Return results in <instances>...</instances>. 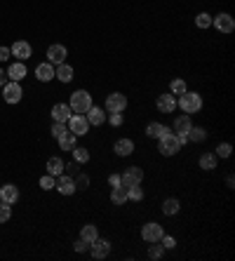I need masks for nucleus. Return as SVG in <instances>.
Listing matches in <instances>:
<instances>
[{
  "label": "nucleus",
  "mask_w": 235,
  "mask_h": 261,
  "mask_svg": "<svg viewBox=\"0 0 235 261\" xmlns=\"http://www.w3.org/2000/svg\"><path fill=\"white\" fill-rule=\"evenodd\" d=\"M202 106H205V99H202L200 92L186 89L183 94L176 96V109H181V113H186V116H195V113H200Z\"/></svg>",
  "instance_id": "f257e3e1"
},
{
  "label": "nucleus",
  "mask_w": 235,
  "mask_h": 261,
  "mask_svg": "<svg viewBox=\"0 0 235 261\" xmlns=\"http://www.w3.org/2000/svg\"><path fill=\"white\" fill-rule=\"evenodd\" d=\"M155 141H158V153H160V155H165V158H172V155H176V153L181 151V146H183L181 139L176 137L172 130H167L165 134H162V137L155 139Z\"/></svg>",
  "instance_id": "f03ea898"
},
{
  "label": "nucleus",
  "mask_w": 235,
  "mask_h": 261,
  "mask_svg": "<svg viewBox=\"0 0 235 261\" xmlns=\"http://www.w3.org/2000/svg\"><path fill=\"white\" fill-rule=\"evenodd\" d=\"M92 94H89L87 89H75L73 94H71V101H68V106H71V111L73 113H87L89 109H92Z\"/></svg>",
  "instance_id": "7ed1b4c3"
},
{
  "label": "nucleus",
  "mask_w": 235,
  "mask_h": 261,
  "mask_svg": "<svg viewBox=\"0 0 235 261\" xmlns=\"http://www.w3.org/2000/svg\"><path fill=\"white\" fill-rule=\"evenodd\" d=\"M127 106H129L127 94H122V92H111V94H106L104 109H106L108 113H125Z\"/></svg>",
  "instance_id": "20e7f679"
},
{
  "label": "nucleus",
  "mask_w": 235,
  "mask_h": 261,
  "mask_svg": "<svg viewBox=\"0 0 235 261\" xmlns=\"http://www.w3.org/2000/svg\"><path fill=\"white\" fill-rule=\"evenodd\" d=\"M66 127H68V132H73L78 139L89 134V123H87V118H85V113H73V116L66 120Z\"/></svg>",
  "instance_id": "39448f33"
},
{
  "label": "nucleus",
  "mask_w": 235,
  "mask_h": 261,
  "mask_svg": "<svg viewBox=\"0 0 235 261\" xmlns=\"http://www.w3.org/2000/svg\"><path fill=\"white\" fill-rule=\"evenodd\" d=\"M144 179H146V172H144L141 167H136V165L127 167L125 172H120V184L125 186V188H129V186H139V184H144Z\"/></svg>",
  "instance_id": "423d86ee"
},
{
  "label": "nucleus",
  "mask_w": 235,
  "mask_h": 261,
  "mask_svg": "<svg viewBox=\"0 0 235 261\" xmlns=\"http://www.w3.org/2000/svg\"><path fill=\"white\" fill-rule=\"evenodd\" d=\"M162 235H165V228L158 221H146L141 226V240L144 242H160Z\"/></svg>",
  "instance_id": "0eeeda50"
},
{
  "label": "nucleus",
  "mask_w": 235,
  "mask_h": 261,
  "mask_svg": "<svg viewBox=\"0 0 235 261\" xmlns=\"http://www.w3.org/2000/svg\"><path fill=\"white\" fill-rule=\"evenodd\" d=\"M191 127H193V120H191V116H186V113L176 116V118H174V123H172V130H174L176 137L181 139V144H183V146L188 144L186 134H188V130H191Z\"/></svg>",
  "instance_id": "6e6552de"
},
{
  "label": "nucleus",
  "mask_w": 235,
  "mask_h": 261,
  "mask_svg": "<svg viewBox=\"0 0 235 261\" xmlns=\"http://www.w3.org/2000/svg\"><path fill=\"white\" fill-rule=\"evenodd\" d=\"M3 99L5 103H19L24 99V89H21V83H14V80H7L3 85Z\"/></svg>",
  "instance_id": "1a4fd4ad"
},
{
  "label": "nucleus",
  "mask_w": 235,
  "mask_h": 261,
  "mask_svg": "<svg viewBox=\"0 0 235 261\" xmlns=\"http://www.w3.org/2000/svg\"><path fill=\"white\" fill-rule=\"evenodd\" d=\"M212 26L219 31V33H233L235 31V19L228 12H219L216 17H212Z\"/></svg>",
  "instance_id": "9d476101"
},
{
  "label": "nucleus",
  "mask_w": 235,
  "mask_h": 261,
  "mask_svg": "<svg viewBox=\"0 0 235 261\" xmlns=\"http://www.w3.org/2000/svg\"><path fill=\"white\" fill-rule=\"evenodd\" d=\"M89 254L97 261L106 259V256L111 254V240H108V238H97V240L89 245Z\"/></svg>",
  "instance_id": "9b49d317"
},
{
  "label": "nucleus",
  "mask_w": 235,
  "mask_h": 261,
  "mask_svg": "<svg viewBox=\"0 0 235 261\" xmlns=\"http://www.w3.org/2000/svg\"><path fill=\"white\" fill-rule=\"evenodd\" d=\"M10 52H12V57L17 59V62H26V59L33 57V47H31V42L28 40H17L12 47H10Z\"/></svg>",
  "instance_id": "f8f14e48"
},
{
  "label": "nucleus",
  "mask_w": 235,
  "mask_h": 261,
  "mask_svg": "<svg viewBox=\"0 0 235 261\" xmlns=\"http://www.w3.org/2000/svg\"><path fill=\"white\" fill-rule=\"evenodd\" d=\"M155 109H158V113H174L176 111V96L172 94V92L158 94V99H155Z\"/></svg>",
  "instance_id": "ddd939ff"
},
{
  "label": "nucleus",
  "mask_w": 235,
  "mask_h": 261,
  "mask_svg": "<svg viewBox=\"0 0 235 261\" xmlns=\"http://www.w3.org/2000/svg\"><path fill=\"white\" fill-rule=\"evenodd\" d=\"M68 57V49L66 45H59V42H54V45H50L47 47V62L52 64V66H57V64H64Z\"/></svg>",
  "instance_id": "4468645a"
},
{
  "label": "nucleus",
  "mask_w": 235,
  "mask_h": 261,
  "mask_svg": "<svg viewBox=\"0 0 235 261\" xmlns=\"http://www.w3.org/2000/svg\"><path fill=\"white\" fill-rule=\"evenodd\" d=\"M106 109L104 106H97V103H92V109L85 113V118H87L89 127H101V125H106Z\"/></svg>",
  "instance_id": "2eb2a0df"
},
{
  "label": "nucleus",
  "mask_w": 235,
  "mask_h": 261,
  "mask_svg": "<svg viewBox=\"0 0 235 261\" xmlns=\"http://www.w3.org/2000/svg\"><path fill=\"white\" fill-rule=\"evenodd\" d=\"M54 188L61 193V195H73L78 188H75V179L71 177V174H59L57 177V184H54Z\"/></svg>",
  "instance_id": "dca6fc26"
},
{
  "label": "nucleus",
  "mask_w": 235,
  "mask_h": 261,
  "mask_svg": "<svg viewBox=\"0 0 235 261\" xmlns=\"http://www.w3.org/2000/svg\"><path fill=\"white\" fill-rule=\"evenodd\" d=\"M134 141L132 139H127V137H122V139H118L113 144V153L118 155V158H129V155H134Z\"/></svg>",
  "instance_id": "f3484780"
},
{
  "label": "nucleus",
  "mask_w": 235,
  "mask_h": 261,
  "mask_svg": "<svg viewBox=\"0 0 235 261\" xmlns=\"http://www.w3.org/2000/svg\"><path fill=\"white\" fill-rule=\"evenodd\" d=\"M5 73H7V80L21 83V80L28 76V69H26V64H24V62H12V64H10V69H7Z\"/></svg>",
  "instance_id": "a211bd4d"
},
{
  "label": "nucleus",
  "mask_w": 235,
  "mask_h": 261,
  "mask_svg": "<svg viewBox=\"0 0 235 261\" xmlns=\"http://www.w3.org/2000/svg\"><path fill=\"white\" fill-rule=\"evenodd\" d=\"M54 78H57V80H59V83H71V80H73L75 78V71H73V66H71V64H57V66H54Z\"/></svg>",
  "instance_id": "6ab92c4d"
},
{
  "label": "nucleus",
  "mask_w": 235,
  "mask_h": 261,
  "mask_svg": "<svg viewBox=\"0 0 235 261\" xmlns=\"http://www.w3.org/2000/svg\"><path fill=\"white\" fill-rule=\"evenodd\" d=\"M71 106L68 103H64V101H59V103H54L52 106V123H66L68 118H71Z\"/></svg>",
  "instance_id": "aec40b11"
},
{
  "label": "nucleus",
  "mask_w": 235,
  "mask_h": 261,
  "mask_svg": "<svg viewBox=\"0 0 235 261\" xmlns=\"http://www.w3.org/2000/svg\"><path fill=\"white\" fill-rule=\"evenodd\" d=\"M209 137V132L202 127V125H193L191 130H188L186 139H188V144H205Z\"/></svg>",
  "instance_id": "412c9836"
},
{
  "label": "nucleus",
  "mask_w": 235,
  "mask_h": 261,
  "mask_svg": "<svg viewBox=\"0 0 235 261\" xmlns=\"http://www.w3.org/2000/svg\"><path fill=\"white\" fill-rule=\"evenodd\" d=\"M160 212L165 214V217H176V214L181 212V202L176 198H165L160 205Z\"/></svg>",
  "instance_id": "4be33fe9"
},
{
  "label": "nucleus",
  "mask_w": 235,
  "mask_h": 261,
  "mask_svg": "<svg viewBox=\"0 0 235 261\" xmlns=\"http://www.w3.org/2000/svg\"><path fill=\"white\" fill-rule=\"evenodd\" d=\"M35 78H38L40 83H50V80L54 78V66L50 62L38 64V66H35Z\"/></svg>",
  "instance_id": "5701e85b"
},
{
  "label": "nucleus",
  "mask_w": 235,
  "mask_h": 261,
  "mask_svg": "<svg viewBox=\"0 0 235 261\" xmlns=\"http://www.w3.org/2000/svg\"><path fill=\"white\" fill-rule=\"evenodd\" d=\"M198 165H200L202 172H214L216 165H219V158H216L214 153H202L200 158H198Z\"/></svg>",
  "instance_id": "b1692460"
},
{
  "label": "nucleus",
  "mask_w": 235,
  "mask_h": 261,
  "mask_svg": "<svg viewBox=\"0 0 235 261\" xmlns=\"http://www.w3.org/2000/svg\"><path fill=\"white\" fill-rule=\"evenodd\" d=\"M0 200L3 202H10V205H14L17 200H19V188L14 184H5L3 188H0Z\"/></svg>",
  "instance_id": "393cba45"
},
{
  "label": "nucleus",
  "mask_w": 235,
  "mask_h": 261,
  "mask_svg": "<svg viewBox=\"0 0 235 261\" xmlns=\"http://www.w3.org/2000/svg\"><path fill=\"white\" fill-rule=\"evenodd\" d=\"M108 200H111L115 207L127 205V188H125V186H115V188H111V195H108Z\"/></svg>",
  "instance_id": "a878e982"
},
{
  "label": "nucleus",
  "mask_w": 235,
  "mask_h": 261,
  "mask_svg": "<svg viewBox=\"0 0 235 261\" xmlns=\"http://www.w3.org/2000/svg\"><path fill=\"white\" fill-rule=\"evenodd\" d=\"M167 130H169L167 125H162V123H158V120H153V123L146 125V132H144V134H146V139H158V137H162Z\"/></svg>",
  "instance_id": "bb28decb"
},
{
  "label": "nucleus",
  "mask_w": 235,
  "mask_h": 261,
  "mask_svg": "<svg viewBox=\"0 0 235 261\" xmlns=\"http://www.w3.org/2000/svg\"><path fill=\"white\" fill-rule=\"evenodd\" d=\"M57 144H59V148L61 151H66V153H71L78 146V137H75L73 132H66L61 139H57Z\"/></svg>",
  "instance_id": "cd10ccee"
},
{
  "label": "nucleus",
  "mask_w": 235,
  "mask_h": 261,
  "mask_svg": "<svg viewBox=\"0 0 235 261\" xmlns=\"http://www.w3.org/2000/svg\"><path fill=\"white\" fill-rule=\"evenodd\" d=\"M47 174H52V177H59V174H64V160L59 158V155H52V158L47 160Z\"/></svg>",
  "instance_id": "c85d7f7f"
},
{
  "label": "nucleus",
  "mask_w": 235,
  "mask_h": 261,
  "mask_svg": "<svg viewBox=\"0 0 235 261\" xmlns=\"http://www.w3.org/2000/svg\"><path fill=\"white\" fill-rule=\"evenodd\" d=\"M80 238L92 245V242L99 238V226H94V224H85V226L80 228Z\"/></svg>",
  "instance_id": "c756f323"
},
{
  "label": "nucleus",
  "mask_w": 235,
  "mask_h": 261,
  "mask_svg": "<svg viewBox=\"0 0 235 261\" xmlns=\"http://www.w3.org/2000/svg\"><path fill=\"white\" fill-rule=\"evenodd\" d=\"M71 155H73V160L78 165H85V163H89V158H92L89 148H85V146H75L73 151H71Z\"/></svg>",
  "instance_id": "7c9ffc66"
},
{
  "label": "nucleus",
  "mask_w": 235,
  "mask_h": 261,
  "mask_svg": "<svg viewBox=\"0 0 235 261\" xmlns=\"http://www.w3.org/2000/svg\"><path fill=\"white\" fill-rule=\"evenodd\" d=\"M165 252H167V249L162 247L160 242H148V259L160 261L162 256H165Z\"/></svg>",
  "instance_id": "2f4dec72"
},
{
  "label": "nucleus",
  "mask_w": 235,
  "mask_h": 261,
  "mask_svg": "<svg viewBox=\"0 0 235 261\" xmlns=\"http://www.w3.org/2000/svg\"><path fill=\"white\" fill-rule=\"evenodd\" d=\"M146 198V191L139 186H129L127 188V202H141V200Z\"/></svg>",
  "instance_id": "473e14b6"
},
{
  "label": "nucleus",
  "mask_w": 235,
  "mask_h": 261,
  "mask_svg": "<svg viewBox=\"0 0 235 261\" xmlns=\"http://www.w3.org/2000/svg\"><path fill=\"white\" fill-rule=\"evenodd\" d=\"M214 155H216V158H221V160L230 158V155H233V144H228V141H221V144L214 148Z\"/></svg>",
  "instance_id": "72a5a7b5"
},
{
  "label": "nucleus",
  "mask_w": 235,
  "mask_h": 261,
  "mask_svg": "<svg viewBox=\"0 0 235 261\" xmlns=\"http://www.w3.org/2000/svg\"><path fill=\"white\" fill-rule=\"evenodd\" d=\"M188 89V85H186V80L183 78H174V80H169V92L174 96H179V94H183Z\"/></svg>",
  "instance_id": "f704fd0d"
},
{
  "label": "nucleus",
  "mask_w": 235,
  "mask_h": 261,
  "mask_svg": "<svg viewBox=\"0 0 235 261\" xmlns=\"http://www.w3.org/2000/svg\"><path fill=\"white\" fill-rule=\"evenodd\" d=\"M195 26L200 28V31H205V28H209L212 26V14H207V12H200L198 17H195Z\"/></svg>",
  "instance_id": "c9c22d12"
},
{
  "label": "nucleus",
  "mask_w": 235,
  "mask_h": 261,
  "mask_svg": "<svg viewBox=\"0 0 235 261\" xmlns=\"http://www.w3.org/2000/svg\"><path fill=\"white\" fill-rule=\"evenodd\" d=\"M10 219H12V205L0 200V224H7Z\"/></svg>",
  "instance_id": "e433bc0d"
},
{
  "label": "nucleus",
  "mask_w": 235,
  "mask_h": 261,
  "mask_svg": "<svg viewBox=\"0 0 235 261\" xmlns=\"http://www.w3.org/2000/svg\"><path fill=\"white\" fill-rule=\"evenodd\" d=\"M73 179H75V188H78V191H85V188H89V177L85 172H78Z\"/></svg>",
  "instance_id": "4c0bfd02"
},
{
  "label": "nucleus",
  "mask_w": 235,
  "mask_h": 261,
  "mask_svg": "<svg viewBox=\"0 0 235 261\" xmlns=\"http://www.w3.org/2000/svg\"><path fill=\"white\" fill-rule=\"evenodd\" d=\"M52 139H61L64 134L68 132V127H66V123H52Z\"/></svg>",
  "instance_id": "58836bf2"
},
{
  "label": "nucleus",
  "mask_w": 235,
  "mask_h": 261,
  "mask_svg": "<svg viewBox=\"0 0 235 261\" xmlns=\"http://www.w3.org/2000/svg\"><path fill=\"white\" fill-rule=\"evenodd\" d=\"M40 188L42 191H52L54 188V184H57V177H52V174H45V177H40Z\"/></svg>",
  "instance_id": "ea45409f"
},
{
  "label": "nucleus",
  "mask_w": 235,
  "mask_h": 261,
  "mask_svg": "<svg viewBox=\"0 0 235 261\" xmlns=\"http://www.w3.org/2000/svg\"><path fill=\"white\" fill-rule=\"evenodd\" d=\"M106 120H108V125H111V127H120V125L125 123V118H122V113H108Z\"/></svg>",
  "instance_id": "a19ab883"
},
{
  "label": "nucleus",
  "mask_w": 235,
  "mask_h": 261,
  "mask_svg": "<svg viewBox=\"0 0 235 261\" xmlns=\"http://www.w3.org/2000/svg\"><path fill=\"white\" fill-rule=\"evenodd\" d=\"M73 249L78 252V254H85V252H89V242H85L82 238H78V240L73 242Z\"/></svg>",
  "instance_id": "79ce46f5"
},
{
  "label": "nucleus",
  "mask_w": 235,
  "mask_h": 261,
  "mask_svg": "<svg viewBox=\"0 0 235 261\" xmlns=\"http://www.w3.org/2000/svg\"><path fill=\"white\" fill-rule=\"evenodd\" d=\"M160 245H162V247H165V249H174V247H176V240H174V238H172V235H167V233H165V235H162V238H160Z\"/></svg>",
  "instance_id": "37998d69"
},
{
  "label": "nucleus",
  "mask_w": 235,
  "mask_h": 261,
  "mask_svg": "<svg viewBox=\"0 0 235 261\" xmlns=\"http://www.w3.org/2000/svg\"><path fill=\"white\" fill-rule=\"evenodd\" d=\"M108 186H111V188H115V186H122L120 184V174H118V172L108 174Z\"/></svg>",
  "instance_id": "c03bdc74"
},
{
  "label": "nucleus",
  "mask_w": 235,
  "mask_h": 261,
  "mask_svg": "<svg viewBox=\"0 0 235 261\" xmlns=\"http://www.w3.org/2000/svg\"><path fill=\"white\" fill-rule=\"evenodd\" d=\"M10 57H12L10 47H5V45H0V62H10Z\"/></svg>",
  "instance_id": "a18cd8bd"
},
{
  "label": "nucleus",
  "mask_w": 235,
  "mask_h": 261,
  "mask_svg": "<svg viewBox=\"0 0 235 261\" xmlns=\"http://www.w3.org/2000/svg\"><path fill=\"white\" fill-rule=\"evenodd\" d=\"M7 83V73H5V71H3V69H0V87H3V85H5Z\"/></svg>",
  "instance_id": "49530a36"
},
{
  "label": "nucleus",
  "mask_w": 235,
  "mask_h": 261,
  "mask_svg": "<svg viewBox=\"0 0 235 261\" xmlns=\"http://www.w3.org/2000/svg\"><path fill=\"white\" fill-rule=\"evenodd\" d=\"M226 186H228V188H233V186H235V179H233V174H228V177H226Z\"/></svg>",
  "instance_id": "de8ad7c7"
}]
</instances>
